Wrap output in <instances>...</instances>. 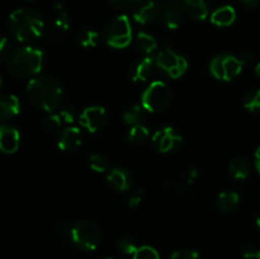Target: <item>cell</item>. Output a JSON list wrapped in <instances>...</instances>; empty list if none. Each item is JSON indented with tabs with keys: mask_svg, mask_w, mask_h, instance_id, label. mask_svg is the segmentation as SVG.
I'll use <instances>...</instances> for the list:
<instances>
[{
	"mask_svg": "<svg viewBox=\"0 0 260 259\" xmlns=\"http://www.w3.org/2000/svg\"><path fill=\"white\" fill-rule=\"evenodd\" d=\"M27 96L38 108L53 112L63 101L62 86L52 78H35L27 84Z\"/></svg>",
	"mask_w": 260,
	"mask_h": 259,
	"instance_id": "6da1fadb",
	"label": "cell"
},
{
	"mask_svg": "<svg viewBox=\"0 0 260 259\" xmlns=\"http://www.w3.org/2000/svg\"><path fill=\"white\" fill-rule=\"evenodd\" d=\"M9 27L20 42H32L42 37L45 22L42 17L29 9H17L10 14Z\"/></svg>",
	"mask_w": 260,
	"mask_h": 259,
	"instance_id": "7a4b0ae2",
	"label": "cell"
},
{
	"mask_svg": "<svg viewBox=\"0 0 260 259\" xmlns=\"http://www.w3.org/2000/svg\"><path fill=\"white\" fill-rule=\"evenodd\" d=\"M43 66V52L32 46L15 50L8 60V69L12 75L25 79L37 75Z\"/></svg>",
	"mask_w": 260,
	"mask_h": 259,
	"instance_id": "3957f363",
	"label": "cell"
},
{
	"mask_svg": "<svg viewBox=\"0 0 260 259\" xmlns=\"http://www.w3.org/2000/svg\"><path fill=\"white\" fill-rule=\"evenodd\" d=\"M104 40L111 47L121 50L132 41V27L127 15H118L108 23L104 29Z\"/></svg>",
	"mask_w": 260,
	"mask_h": 259,
	"instance_id": "277c9868",
	"label": "cell"
},
{
	"mask_svg": "<svg viewBox=\"0 0 260 259\" xmlns=\"http://www.w3.org/2000/svg\"><path fill=\"white\" fill-rule=\"evenodd\" d=\"M172 93L168 85L162 81H152L144 90L141 95V106L145 111L157 113L161 112L169 106Z\"/></svg>",
	"mask_w": 260,
	"mask_h": 259,
	"instance_id": "5b68a950",
	"label": "cell"
},
{
	"mask_svg": "<svg viewBox=\"0 0 260 259\" xmlns=\"http://www.w3.org/2000/svg\"><path fill=\"white\" fill-rule=\"evenodd\" d=\"M70 238L79 248L94 250L101 243V230L93 221L83 220L71 226Z\"/></svg>",
	"mask_w": 260,
	"mask_h": 259,
	"instance_id": "8992f818",
	"label": "cell"
},
{
	"mask_svg": "<svg viewBox=\"0 0 260 259\" xmlns=\"http://www.w3.org/2000/svg\"><path fill=\"white\" fill-rule=\"evenodd\" d=\"M244 61L233 55L216 56L210 63V71L217 80L230 81L243 71Z\"/></svg>",
	"mask_w": 260,
	"mask_h": 259,
	"instance_id": "52a82bcc",
	"label": "cell"
},
{
	"mask_svg": "<svg viewBox=\"0 0 260 259\" xmlns=\"http://www.w3.org/2000/svg\"><path fill=\"white\" fill-rule=\"evenodd\" d=\"M155 62L157 68L161 69L173 79H178L184 75L188 69V61L172 48H165L160 51L155 58Z\"/></svg>",
	"mask_w": 260,
	"mask_h": 259,
	"instance_id": "ba28073f",
	"label": "cell"
},
{
	"mask_svg": "<svg viewBox=\"0 0 260 259\" xmlns=\"http://www.w3.org/2000/svg\"><path fill=\"white\" fill-rule=\"evenodd\" d=\"M80 124L90 134L101 131L107 123V111L104 107L91 106L84 109L79 117Z\"/></svg>",
	"mask_w": 260,
	"mask_h": 259,
	"instance_id": "9c48e42d",
	"label": "cell"
},
{
	"mask_svg": "<svg viewBox=\"0 0 260 259\" xmlns=\"http://www.w3.org/2000/svg\"><path fill=\"white\" fill-rule=\"evenodd\" d=\"M182 136L175 132L173 127H162L152 135V142L162 154L174 151L182 145Z\"/></svg>",
	"mask_w": 260,
	"mask_h": 259,
	"instance_id": "30bf717a",
	"label": "cell"
},
{
	"mask_svg": "<svg viewBox=\"0 0 260 259\" xmlns=\"http://www.w3.org/2000/svg\"><path fill=\"white\" fill-rule=\"evenodd\" d=\"M20 135L15 127L0 123V151L4 154H14L19 149Z\"/></svg>",
	"mask_w": 260,
	"mask_h": 259,
	"instance_id": "8fae6325",
	"label": "cell"
},
{
	"mask_svg": "<svg viewBox=\"0 0 260 259\" xmlns=\"http://www.w3.org/2000/svg\"><path fill=\"white\" fill-rule=\"evenodd\" d=\"M81 145V131L78 127H68L61 132L57 146L62 151H74Z\"/></svg>",
	"mask_w": 260,
	"mask_h": 259,
	"instance_id": "7c38bea8",
	"label": "cell"
},
{
	"mask_svg": "<svg viewBox=\"0 0 260 259\" xmlns=\"http://www.w3.org/2000/svg\"><path fill=\"white\" fill-rule=\"evenodd\" d=\"M159 7L154 2H144L134 12V19L139 24H150L159 18Z\"/></svg>",
	"mask_w": 260,
	"mask_h": 259,
	"instance_id": "4fadbf2b",
	"label": "cell"
},
{
	"mask_svg": "<svg viewBox=\"0 0 260 259\" xmlns=\"http://www.w3.org/2000/svg\"><path fill=\"white\" fill-rule=\"evenodd\" d=\"M20 111L19 99L13 94H7V95L0 98V122L10 121L12 118L18 116Z\"/></svg>",
	"mask_w": 260,
	"mask_h": 259,
	"instance_id": "5bb4252c",
	"label": "cell"
},
{
	"mask_svg": "<svg viewBox=\"0 0 260 259\" xmlns=\"http://www.w3.org/2000/svg\"><path fill=\"white\" fill-rule=\"evenodd\" d=\"M107 182L114 189L119 190V192H126L131 187V175L126 169L113 168L107 175Z\"/></svg>",
	"mask_w": 260,
	"mask_h": 259,
	"instance_id": "9a60e30c",
	"label": "cell"
},
{
	"mask_svg": "<svg viewBox=\"0 0 260 259\" xmlns=\"http://www.w3.org/2000/svg\"><path fill=\"white\" fill-rule=\"evenodd\" d=\"M236 19V12L230 5H223L211 14V22L217 27H229Z\"/></svg>",
	"mask_w": 260,
	"mask_h": 259,
	"instance_id": "2e32d148",
	"label": "cell"
},
{
	"mask_svg": "<svg viewBox=\"0 0 260 259\" xmlns=\"http://www.w3.org/2000/svg\"><path fill=\"white\" fill-rule=\"evenodd\" d=\"M152 66H154V60L151 57H144L140 60L131 70V78L135 83H144L150 78L152 73Z\"/></svg>",
	"mask_w": 260,
	"mask_h": 259,
	"instance_id": "e0dca14e",
	"label": "cell"
},
{
	"mask_svg": "<svg viewBox=\"0 0 260 259\" xmlns=\"http://www.w3.org/2000/svg\"><path fill=\"white\" fill-rule=\"evenodd\" d=\"M183 8L185 13L196 20H205L208 15L206 0H183Z\"/></svg>",
	"mask_w": 260,
	"mask_h": 259,
	"instance_id": "ac0fdd59",
	"label": "cell"
},
{
	"mask_svg": "<svg viewBox=\"0 0 260 259\" xmlns=\"http://www.w3.org/2000/svg\"><path fill=\"white\" fill-rule=\"evenodd\" d=\"M239 205V195L234 190H228L218 195L217 207L221 212H233Z\"/></svg>",
	"mask_w": 260,
	"mask_h": 259,
	"instance_id": "d6986e66",
	"label": "cell"
},
{
	"mask_svg": "<svg viewBox=\"0 0 260 259\" xmlns=\"http://www.w3.org/2000/svg\"><path fill=\"white\" fill-rule=\"evenodd\" d=\"M55 15H53V24H55V29L58 33H65L70 27V20H69V15L66 10L63 9L62 5L60 3H56L55 7Z\"/></svg>",
	"mask_w": 260,
	"mask_h": 259,
	"instance_id": "ffe728a7",
	"label": "cell"
},
{
	"mask_svg": "<svg viewBox=\"0 0 260 259\" xmlns=\"http://www.w3.org/2000/svg\"><path fill=\"white\" fill-rule=\"evenodd\" d=\"M230 173L235 179H246L250 173V164L245 157H236L230 164Z\"/></svg>",
	"mask_w": 260,
	"mask_h": 259,
	"instance_id": "44dd1931",
	"label": "cell"
},
{
	"mask_svg": "<svg viewBox=\"0 0 260 259\" xmlns=\"http://www.w3.org/2000/svg\"><path fill=\"white\" fill-rule=\"evenodd\" d=\"M136 42L139 50L141 51V52L146 53V55L154 52L157 47V42L154 38V36L149 35V33L146 32H140L139 35H137Z\"/></svg>",
	"mask_w": 260,
	"mask_h": 259,
	"instance_id": "7402d4cb",
	"label": "cell"
},
{
	"mask_svg": "<svg viewBox=\"0 0 260 259\" xmlns=\"http://www.w3.org/2000/svg\"><path fill=\"white\" fill-rule=\"evenodd\" d=\"M142 117H144V107L140 104H134L124 111L123 121L128 126H135L141 122Z\"/></svg>",
	"mask_w": 260,
	"mask_h": 259,
	"instance_id": "603a6c76",
	"label": "cell"
},
{
	"mask_svg": "<svg viewBox=\"0 0 260 259\" xmlns=\"http://www.w3.org/2000/svg\"><path fill=\"white\" fill-rule=\"evenodd\" d=\"M78 40L83 47H95L99 42V33L94 29L84 28L79 32Z\"/></svg>",
	"mask_w": 260,
	"mask_h": 259,
	"instance_id": "cb8c5ba5",
	"label": "cell"
},
{
	"mask_svg": "<svg viewBox=\"0 0 260 259\" xmlns=\"http://www.w3.org/2000/svg\"><path fill=\"white\" fill-rule=\"evenodd\" d=\"M164 23L169 29H178L182 23V18H180L179 10L177 7H169L165 9L164 12Z\"/></svg>",
	"mask_w": 260,
	"mask_h": 259,
	"instance_id": "d4e9b609",
	"label": "cell"
},
{
	"mask_svg": "<svg viewBox=\"0 0 260 259\" xmlns=\"http://www.w3.org/2000/svg\"><path fill=\"white\" fill-rule=\"evenodd\" d=\"M149 136H150L149 128L141 123L132 126L128 132V140L131 142H135V144H141V142L146 141V140L149 139Z\"/></svg>",
	"mask_w": 260,
	"mask_h": 259,
	"instance_id": "484cf974",
	"label": "cell"
},
{
	"mask_svg": "<svg viewBox=\"0 0 260 259\" xmlns=\"http://www.w3.org/2000/svg\"><path fill=\"white\" fill-rule=\"evenodd\" d=\"M62 118H61L60 113H51L43 119V126H45L46 131L50 134H56L60 131L61 126H62Z\"/></svg>",
	"mask_w": 260,
	"mask_h": 259,
	"instance_id": "4316f807",
	"label": "cell"
},
{
	"mask_svg": "<svg viewBox=\"0 0 260 259\" xmlns=\"http://www.w3.org/2000/svg\"><path fill=\"white\" fill-rule=\"evenodd\" d=\"M244 107L250 112H260V89L250 91L244 99Z\"/></svg>",
	"mask_w": 260,
	"mask_h": 259,
	"instance_id": "83f0119b",
	"label": "cell"
},
{
	"mask_svg": "<svg viewBox=\"0 0 260 259\" xmlns=\"http://www.w3.org/2000/svg\"><path fill=\"white\" fill-rule=\"evenodd\" d=\"M89 165L96 173H104L108 168V161L102 154H93L89 156Z\"/></svg>",
	"mask_w": 260,
	"mask_h": 259,
	"instance_id": "f1b7e54d",
	"label": "cell"
},
{
	"mask_svg": "<svg viewBox=\"0 0 260 259\" xmlns=\"http://www.w3.org/2000/svg\"><path fill=\"white\" fill-rule=\"evenodd\" d=\"M134 259H160L159 253L155 248L150 245H142L135 251Z\"/></svg>",
	"mask_w": 260,
	"mask_h": 259,
	"instance_id": "f546056e",
	"label": "cell"
},
{
	"mask_svg": "<svg viewBox=\"0 0 260 259\" xmlns=\"http://www.w3.org/2000/svg\"><path fill=\"white\" fill-rule=\"evenodd\" d=\"M118 248H119V250L122 251V253L129 254V255H134L135 251L137 250V248H139V246H137L136 241H135L134 239L129 238V236H124V238L119 239Z\"/></svg>",
	"mask_w": 260,
	"mask_h": 259,
	"instance_id": "4dcf8cb0",
	"label": "cell"
},
{
	"mask_svg": "<svg viewBox=\"0 0 260 259\" xmlns=\"http://www.w3.org/2000/svg\"><path fill=\"white\" fill-rule=\"evenodd\" d=\"M170 259H198V253L189 249H180V250L174 251Z\"/></svg>",
	"mask_w": 260,
	"mask_h": 259,
	"instance_id": "1f68e13d",
	"label": "cell"
},
{
	"mask_svg": "<svg viewBox=\"0 0 260 259\" xmlns=\"http://www.w3.org/2000/svg\"><path fill=\"white\" fill-rule=\"evenodd\" d=\"M142 200H144V190L137 189L134 193H131L128 198V206L132 208H136L141 205Z\"/></svg>",
	"mask_w": 260,
	"mask_h": 259,
	"instance_id": "d6a6232c",
	"label": "cell"
},
{
	"mask_svg": "<svg viewBox=\"0 0 260 259\" xmlns=\"http://www.w3.org/2000/svg\"><path fill=\"white\" fill-rule=\"evenodd\" d=\"M9 41L5 37H3V36H0V63L8 57V55H9Z\"/></svg>",
	"mask_w": 260,
	"mask_h": 259,
	"instance_id": "836d02e7",
	"label": "cell"
},
{
	"mask_svg": "<svg viewBox=\"0 0 260 259\" xmlns=\"http://www.w3.org/2000/svg\"><path fill=\"white\" fill-rule=\"evenodd\" d=\"M145 0H111L112 4L118 9H127L131 5L137 4V3H144Z\"/></svg>",
	"mask_w": 260,
	"mask_h": 259,
	"instance_id": "e575fe53",
	"label": "cell"
},
{
	"mask_svg": "<svg viewBox=\"0 0 260 259\" xmlns=\"http://www.w3.org/2000/svg\"><path fill=\"white\" fill-rule=\"evenodd\" d=\"M60 114H61V118H62V121L66 122V123H73L74 119H75V112H74L73 108L63 109Z\"/></svg>",
	"mask_w": 260,
	"mask_h": 259,
	"instance_id": "d590c367",
	"label": "cell"
},
{
	"mask_svg": "<svg viewBox=\"0 0 260 259\" xmlns=\"http://www.w3.org/2000/svg\"><path fill=\"white\" fill-rule=\"evenodd\" d=\"M241 253H243L244 258L253 259V258H255V256H256V253H258V250H256V249L254 248V246L246 245V246H244L243 251H241Z\"/></svg>",
	"mask_w": 260,
	"mask_h": 259,
	"instance_id": "8d00e7d4",
	"label": "cell"
},
{
	"mask_svg": "<svg viewBox=\"0 0 260 259\" xmlns=\"http://www.w3.org/2000/svg\"><path fill=\"white\" fill-rule=\"evenodd\" d=\"M255 168L258 170V173L260 174V146L258 147V150L255 151Z\"/></svg>",
	"mask_w": 260,
	"mask_h": 259,
	"instance_id": "74e56055",
	"label": "cell"
},
{
	"mask_svg": "<svg viewBox=\"0 0 260 259\" xmlns=\"http://www.w3.org/2000/svg\"><path fill=\"white\" fill-rule=\"evenodd\" d=\"M245 5H249V7H255L260 3V0H241Z\"/></svg>",
	"mask_w": 260,
	"mask_h": 259,
	"instance_id": "f35d334b",
	"label": "cell"
},
{
	"mask_svg": "<svg viewBox=\"0 0 260 259\" xmlns=\"http://www.w3.org/2000/svg\"><path fill=\"white\" fill-rule=\"evenodd\" d=\"M255 71H256V75H258L259 78H260V62L258 63V65H256V69H255Z\"/></svg>",
	"mask_w": 260,
	"mask_h": 259,
	"instance_id": "ab89813d",
	"label": "cell"
},
{
	"mask_svg": "<svg viewBox=\"0 0 260 259\" xmlns=\"http://www.w3.org/2000/svg\"><path fill=\"white\" fill-rule=\"evenodd\" d=\"M256 225H258V228L260 229V215H259V217L256 218Z\"/></svg>",
	"mask_w": 260,
	"mask_h": 259,
	"instance_id": "60d3db41",
	"label": "cell"
},
{
	"mask_svg": "<svg viewBox=\"0 0 260 259\" xmlns=\"http://www.w3.org/2000/svg\"><path fill=\"white\" fill-rule=\"evenodd\" d=\"M255 259H260V250H258V253H256V256Z\"/></svg>",
	"mask_w": 260,
	"mask_h": 259,
	"instance_id": "b9f144b4",
	"label": "cell"
},
{
	"mask_svg": "<svg viewBox=\"0 0 260 259\" xmlns=\"http://www.w3.org/2000/svg\"><path fill=\"white\" fill-rule=\"evenodd\" d=\"M2 85H3V81H2V78H0V89H2Z\"/></svg>",
	"mask_w": 260,
	"mask_h": 259,
	"instance_id": "7bdbcfd3",
	"label": "cell"
},
{
	"mask_svg": "<svg viewBox=\"0 0 260 259\" xmlns=\"http://www.w3.org/2000/svg\"><path fill=\"white\" fill-rule=\"evenodd\" d=\"M107 259H114V258H107Z\"/></svg>",
	"mask_w": 260,
	"mask_h": 259,
	"instance_id": "ee69618b",
	"label": "cell"
}]
</instances>
